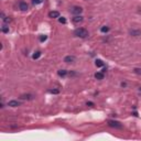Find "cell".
Returning a JSON list of instances; mask_svg holds the SVG:
<instances>
[{"label":"cell","mask_w":141,"mask_h":141,"mask_svg":"<svg viewBox=\"0 0 141 141\" xmlns=\"http://www.w3.org/2000/svg\"><path fill=\"white\" fill-rule=\"evenodd\" d=\"M74 35L77 36V38H82V39H85L88 36V31L84 28H78L74 31Z\"/></svg>","instance_id":"1"},{"label":"cell","mask_w":141,"mask_h":141,"mask_svg":"<svg viewBox=\"0 0 141 141\" xmlns=\"http://www.w3.org/2000/svg\"><path fill=\"white\" fill-rule=\"evenodd\" d=\"M108 125L112 128H116V129H121L122 128V125L119 122V121H116V120H109Z\"/></svg>","instance_id":"2"},{"label":"cell","mask_w":141,"mask_h":141,"mask_svg":"<svg viewBox=\"0 0 141 141\" xmlns=\"http://www.w3.org/2000/svg\"><path fill=\"white\" fill-rule=\"evenodd\" d=\"M71 12L75 15H79L82 12H83V8H82V7H78V6H75L71 9Z\"/></svg>","instance_id":"3"},{"label":"cell","mask_w":141,"mask_h":141,"mask_svg":"<svg viewBox=\"0 0 141 141\" xmlns=\"http://www.w3.org/2000/svg\"><path fill=\"white\" fill-rule=\"evenodd\" d=\"M75 61H76V57L73 56V55H68V56L64 57V62L65 63H74Z\"/></svg>","instance_id":"4"},{"label":"cell","mask_w":141,"mask_h":141,"mask_svg":"<svg viewBox=\"0 0 141 141\" xmlns=\"http://www.w3.org/2000/svg\"><path fill=\"white\" fill-rule=\"evenodd\" d=\"M49 17L52 19H54V18H60V12L58 11H51V12H49Z\"/></svg>","instance_id":"5"},{"label":"cell","mask_w":141,"mask_h":141,"mask_svg":"<svg viewBox=\"0 0 141 141\" xmlns=\"http://www.w3.org/2000/svg\"><path fill=\"white\" fill-rule=\"evenodd\" d=\"M19 8H20V10H22V11H27L29 6H28L27 2H23V1H22V2L19 3Z\"/></svg>","instance_id":"6"},{"label":"cell","mask_w":141,"mask_h":141,"mask_svg":"<svg viewBox=\"0 0 141 141\" xmlns=\"http://www.w3.org/2000/svg\"><path fill=\"white\" fill-rule=\"evenodd\" d=\"M83 20H84V18L82 15H75L73 18V22L74 23H81V22H83Z\"/></svg>","instance_id":"7"},{"label":"cell","mask_w":141,"mask_h":141,"mask_svg":"<svg viewBox=\"0 0 141 141\" xmlns=\"http://www.w3.org/2000/svg\"><path fill=\"white\" fill-rule=\"evenodd\" d=\"M8 106H10V107H18V106H20V102L18 100H10L8 102Z\"/></svg>","instance_id":"8"},{"label":"cell","mask_w":141,"mask_h":141,"mask_svg":"<svg viewBox=\"0 0 141 141\" xmlns=\"http://www.w3.org/2000/svg\"><path fill=\"white\" fill-rule=\"evenodd\" d=\"M95 78H96V79H99V81H100V79H104V73L97 72L96 74H95Z\"/></svg>","instance_id":"9"},{"label":"cell","mask_w":141,"mask_h":141,"mask_svg":"<svg viewBox=\"0 0 141 141\" xmlns=\"http://www.w3.org/2000/svg\"><path fill=\"white\" fill-rule=\"evenodd\" d=\"M130 34L133 35V36L141 35V30H131V31H130Z\"/></svg>","instance_id":"10"},{"label":"cell","mask_w":141,"mask_h":141,"mask_svg":"<svg viewBox=\"0 0 141 141\" xmlns=\"http://www.w3.org/2000/svg\"><path fill=\"white\" fill-rule=\"evenodd\" d=\"M57 74H58V76H62V77H64V76L67 75V71H65V69H60V71L57 72Z\"/></svg>","instance_id":"11"},{"label":"cell","mask_w":141,"mask_h":141,"mask_svg":"<svg viewBox=\"0 0 141 141\" xmlns=\"http://www.w3.org/2000/svg\"><path fill=\"white\" fill-rule=\"evenodd\" d=\"M20 98L21 99H33V95H30V94H28V95H21Z\"/></svg>","instance_id":"12"},{"label":"cell","mask_w":141,"mask_h":141,"mask_svg":"<svg viewBox=\"0 0 141 141\" xmlns=\"http://www.w3.org/2000/svg\"><path fill=\"white\" fill-rule=\"evenodd\" d=\"M96 66L97 67H102V66H104V62H102V60H96Z\"/></svg>","instance_id":"13"},{"label":"cell","mask_w":141,"mask_h":141,"mask_svg":"<svg viewBox=\"0 0 141 141\" xmlns=\"http://www.w3.org/2000/svg\"><path fill=\"white\" fill-rule=\"evenodd\" d=\"M1 31H2L3 33H8L9 32V27H7L6 24H3L2 28H1Z\"/></svg>","instance_id":"14"},{"label":"cell","mask_w":141,"mask_h":141,"mask_svg":"<svg viewBox=\"0 0 141 141\" xmlns=\"http://www.w3.org/2000/svg\"><path fill=\"white\" fill-rule=\"evenodd\" d=\"M41 56V52L40 51H36L35 53H34V54H33V58H34V60H38V58H39V57Z\"/></svg>","instance_id":"15"},{"label":"cell","mask_w":141,"mask_h":141,"mask_svg":"<svg viewBox=\"0 0 141 141\" xmlns=\"http://www.w3.org/2000/svg\"><path fill=\"white\" fill-rule=\"evenodd\" d=\"M43 0H32V3L34 5V6H36V5H40V3H42Z\"/></svg>","instance_id":"16"},{"label":"cell","mask_w":141,"mask_h":141,"mask_svg":"<svg viewBox=\"0 0 141 141\" xmlns=\"http://www.w3.org/2000/svg\"><path fill=\"white\" fill-rule=\"evenodd\" d=\"M100 31H102V33H106V32H108V31H109V28L105 25V27H102V29H100Z\"/></svg>","instance_id":"17"},{"label":"cell","mask_w":141,"mask_h":141,"mask_svg":"<svg viewBox=\"0 0 141 141\" xmlns=\"http://www.w3.org/2000/svg\"><path fill=\"white\" fill-rule=\"evenodd\" d=\"M49 93H51V94H58V93H60V90H58V89H50V90H49Z\"/></svg>","instance_id":"18"},{"label":"cell","mask_w":141,"mask_h":141,"mask_svg":"<svg viewBox=\"0 0 141 141\" xmlns=\"http://www.w3.org/2000/svg\"><path fill=\"white\" fill-rule=\"evenodd\" d=\"M58 21H60V23H66V19L65 18H63V17H62V18H61V17H60V18H58Z\"/></svg>","instance_id":"19"},{"label":"cell","mask_w":141,"mask_h":141,"mask_svg":"<svg viewBox=\"0 0 141 141\" xmlns=\"http://www.w3.org/2000/svg\"><path fill=\"white\" fill-rule=\"evenodd\" d=\"M133 72H135L136 74H138V75H141V68H135Z\"/></svg>","instance_id":"20"},{"label":"cell","mask_w":141,"mask_h":141,"mask_svg":"<svg viewBox=\"0 0 141 141\" xmlns=\"http://www.w3.org/2000/svg\"><path fill=\"white\" fill-rule=\"evenodd\" d=\"M3 21H5V23H9V22H11V19L9 17H6V18L3 19Z\"/></svg>","instance_id":"21"},{"label":"cell","mask_w":141,"mask_h":141,"mask_svg":"<svg viewBox=\"0 0 141 141\" xmlns=\"http://www.w3.org/2000/svg\"><path fill=\"white\" fill-rule=\"evenodd\" d=\"M46 39H48V36H46V35H41V36H40V41H41V42L45 41Z\"/></svg>","instance_id":"22"},{"label":"cell","mask_w":141,"mask_h":141,"mask_svg":"<svg viewBox=\"0 0 141 141\" xmlns=\"http://www.w3.org/2000/svg\"><path fill=\"white\" fill-rule=\"evenodd\" d=\"M86 105H87V106H93L94 104H93V102H87Z\"/></svg>","instance_id":"23"}]
</instances>
